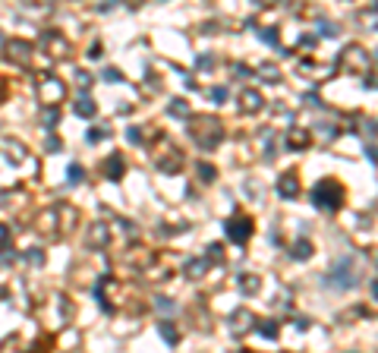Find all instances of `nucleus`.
Wrapping results in <instances>:
<instances>
[{"label":"nucleus","instance_id":"f257e3e1","mask_svg":"<svg viewBox=\"0 0 378 353\" xmlns=\"http://www.w3.org/2000/svg\"><path fill=\"white\" fill-rule=\"evenodd\" d=\"M281 193H290V196H293V193H296V180H284V183H281Z\"/></svg>","mask_w":378,"mask_h":353}]
</instances>
